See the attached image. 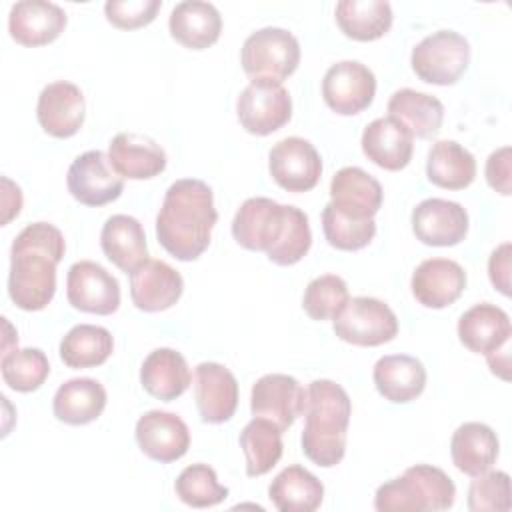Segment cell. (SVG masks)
Listing matches in <instances>:
<instances>
[{
  "mask_svg": "<svg viewBox=\"0 0 512 512\" xmlns=\"http://www.w3.org/2000/svg\"><path fill=\"white\" fill-rule=\"evenodd\" d=\"M64 234L48 224H28L12 242L8 296L26 312L46 308L56 292V264L64 258Z\"/></svg>",
  "mask_w": 512,
  "mask_h": 512,
  "instance_id": "1",
  "label": "cell"
},
{
  "mask_svg": "<svg viewBox=\"0 0 512 512\" xmlns=\"http://www.w3.org/2000/svg\"><path fill=\"white\" fill-rule=\"evenodd\" d=\"M218 220L212 188L198 178H182L168 186L156 216V238L176 260L202 256Z\"/></svg>",
  "mask_w": 512,
  "mask_h": 512,
  "instance_id": "2",
  "label": "cell"
},
{
  "mask_svg": "<svg viewBox=\"0 0 512 512\" xmlns=\"http://www.w3.org/2000/svg\"><path fill=\"white\" fill-rule=\"evenodd\" d=\"M306 424L302 430L304 456L322 468L340 464L346 454V432L352 416L348 392L334 380H312L306 388Z\"/></svg>",
  "mask_w": 512,
  "mask_h": 512,
  "instance_id": "3",
  "label": "cell"
},
{
  "mask_svg": "<svg viewBox=\"0 0 512 512\" xmlns=\"http://www.w3.org/2000/svg\"><path fill=\"white\" fill-rule=\"evenodd\" d=\"M456 486L452 478L430 464H416L402 476L378 486L374 508L378 512H436L452 508Z\"/></svg>",
  "mask_w": 512,
  "mask_h": 512,
  "instance_id": "4",
  "label": "cell"
},
{
  "mask_svg": "<svg viewBox=\"0 0 512 512\" xmlns=\"http://www.w3.org/2000/svg\"><path fill=\"white\" fill-rule=\"evenodd\" d=\"M410 64L420 80L450 86L460 80L470 64V44L454 30H438L412 48Z\"/></svg>",
  "mask_w": 512,
  "mask_h": 512,
  "instance_id": "5",
  "label": "cell"
},
{
  "mask_svg": "<svg viewBox=\"0 0 512 512\" xmlns=\"http://www.w3.org/2000/svg\"><path fill=\"white\" fill-rule=\"evenodd\" d=\"M240 62L252 80L268 78L282 82L298 68L300 44L292 32L266 26L244 40Z\"/></svg>",
  "mask_w": 512,
  "mask_h": 512,
  "instance_id": "6",
  "label": "cell"
},
{
  "mask_svg": "<svg viewBox=\"0 0 512 512\" xmlns=\"http://www.w3.org/2000/svg\"><path fill=\"white\" fill-rule=\"evenodd\" d=\"M332 326L340 340L354 346H380L398 334V318L392 308L370 296L348 298Z\"/></svg>",
  "mask_w": 512,
  "mask_h": 512,
  "instance_id": "7",
  "label": "cell"
},
{
  "mask_svg": "<svg viewBox=\"0 0 512 512\" xmlns=\"http://www.w3.org/2000/svg\"><path fill=\"white\" fill-rule=\"evenodd\" d=\"M236 114L242 128L254 136H268L280 130L292 116V98L282 82L254 78L236 100Z\"/></svg>",
  "mask_w": 512,
  "mask_h": 512,
  "instance_id": "8",
  "label": "cell"
},
{
  "mask_svg": "<svg viewBox=\"0 0 512 512\" xmlns=\"http://www.w3.org/2000/svg\"><path fill=\"white\" fill-rule=\"evenodd\" d=\"M376 94L374 72L358 60L332 64L322 80V96L330 110L340 116H352L366 110Z\"/></svg>",
  "mask_w": 512,
  "mask_h": 512,
  "instance_id": "9",
  "label": "cell"
},
{
  "mask_svg": "<svg viewBox=\"0 0 512 512\" xmlns=\"http://www.w3.org/2000/svg\"><path fill=\"white\" fill-rule=\"evenodd\" d=\"M66 186L80 204L104 206L122 194L124 180L102 150H88L70 164Z\"/></svg>",
  "mask_w": 512,
  "mask_h": 512,
  "instance_id": "10",
  "label": "cell"
},
{
  "mask_svg": "<svg viewBox=\"0 0 512 512\" xmlns=\"http://www.w3.org/2000/svg\"><path fill=\"white\" fill-rule=\"evenodd\" d=\"M288 216V204H278L272 198L256 196L242 202L232 220L234 240L256 252H268L280 240Z\"/></svg>",
  "mask_w": 512,
  "mask_h": 512,
  "instance_id": "11",
  "label": "cell"
},
{
  "mask_svg": "<svg viewBox=\"0 0 512 512\" xmlns=\"http://www.w3.org/2000/svg\"><path fill=\"white\" fill-rule=\"evenodd\" d=\"M268 170L280 188L288 192H308L320 180L322 160L314 144L300 136H288L272 146Z\"/></svg>",
  "mask_w": 512,
  "mask_h": 512,
  "instance_id": "12",
  "label": "cell"
},
{
  "mask_svg": "<svg viewBox=\"0 0 512 512\" xmlns=\"http://www.w3.org/2000/svg\"><path fill=\"white\" fill-rule=\"evenodd\" d=\"M66 296L76 310L108 316L120 306V284L104 266L80 260L68 270Z\"/></svg>",
  "mask_w": 512,
  "mask_h": 512,
  "instance_id": "13",
  "label": "cell"
},
{
  "mask_svg": "<svg viewBox=\"0 0 512 512\" xmlns=\"http://www.w3.org/2000/svg\"><path fill=\"white\" fill-rule=\"evenodd\" d=\"M306 390L288 374H266L258 378L250 392V410L254 416L268 418L280 430H286L304 414Z\"/></svg>",
  "mask_w": 512,
  "mask_h": 512,
  "instance_id": "14",
  "label": "cell"
},
{
  "mask_svg": "<svg viewBox=\"0 0 512 512\" xmlns=\"http://www.w3.org/2000/svg\"><path fill=\"white\" fill-rule=\"evenodd\" d=\"M136 442L140 450L162 464L180 460L190 448V430L186 422L164 410H150L136 422Z\"/></svg>",
  "mask_w": 512,
  "mask_h": 512,
  "instance_id": "15",
  "label": "cell"
},
{
  "mask_svg": "<svg viewBox=\"0 0 512 512\" xmlns=\"http://www.w3.org/2000/svg\"><path fill=\"white\" fill-rule=\"evenodd\" d=\"M414 236L428 246H456L468 234V212L444 198H426L412 210Z\"/></svg>",
  "mask_w": 512,
  "mask_h": 512,
  "instance_id": "16",
  "label": "cell"
},
{
  "mask_svg": "<svg viewBox=\"0 0 512 512\" xmlns=\"http://www.w3.org/2000/svg\"><path fill=\"white\" fill-rule=\"evenodd\" d=\"M194 400L202 422H228L238 406V382L218 362H200L194 370Z\"/></svg>",
  "mask_w": 512,
  "mask_h": 512,
  "instance_id": "17",
  "label": "cell"
},
{
  "mask_svg": "<svg viewBox=\"0 0 512 512\" xmlns=\"http://www.w3.org/2000/svg\"><path fill=\"white\" fill-rule=\"evenodd\" d=\"M84 112V94L76 84L68 80H58L44 86L38 96V124L46 134L54 138L74 136L84 122Z\"/></svg>",
  "mask_w": 512,
  "mask_h": 512,
  "instance_id": "18",
  "label": "cell"
},
{
  "mask_svg": "<svg viewBox=\"0 0 512 512\" xmlns=\"http://www.w3.org/2000/svg\"><path fill=\"white\" fill-rule=\"evenodd\" d=\"M412 296L426 308L454 304L466 288L464 268L450 258H428L416 266L410 280Z\"/></svg>",
  "mask_w": 512,
  "mask_h": 512,
  "instance_id": "19",
  "label": "cell"
},
{
  "mask_svg": "<svg viewBox=\"0 0 512 512\" xmlns=\"http://www.w3.org/2000/svg\"><path fill=\"white\" fill-rule=\"evenodd\" d=\"M184 292V280L164 260L148 258L130 272V296L138 310L160 312L174 306Z\"/></svg>",
  "mask_w": 512,
  "mask_h": 512,
  "instance_id": "20",
  "label": "cell"
},
{
  "mask_svg": "<svg viewBox=\"0 0 512 512\" xmlns=\"http://www.w3.org/2000/svg\"><path fill=\"white\" fill-rule=\"evenodd\" d=\"M66 12L48 0H22L10 8L8 32L22 46L54 42L66 28Z\"/></svg>",
  "mask_w": 512,
  "mask_h": 512,
  "instance_id": "21",
  "label": "cell"
},
{
  "mask_svg": "<svg viewBox=\"0 0 512 512\" xmlns=\"http://www.w3.org/2000/svg\"><path fill=\"white\" fill-rule=\"evenodd\" d=\"M108 158L112 168L130 180H148L164 172L166 152L150 136L138 132H120L110 140Z\"/></svg>",
  "mask_w": 512,
  "mask_h": 512,
  "instance_id": "22",
  "label": "cell"
},
{
  "mask_svg": "<svg viewBox=\"0 0 512 512\" xmlns=\"http://www.w3.org/2000/svg\"><path fill=\"white\" fill-rule=\"evenodd\" d=\"M362 152L376 166L396 172L410 164L414 136L398 120L386 116L372 120L362 132Z\"/></svg>",
  "mask_w": 512,
  "mask_h": 512,
  "instance_id": "23",
  "label": "cell"
},
{
  "mask_svg": "<svg viewBox=\"0 0 512 512\" xmlns=\"http://www.w3.org/2000/svg\"><path fill=\"white\" fill-rule=\"evenodd\" d=\"M512 326L508 314L490 302L468 308L458 320V338L474 354H490L504 348L510 340Z\"/></svg>",
  "mask_w": 512,
  "mask_h": 512,
  "instance_id": "24",
  "label": "cell"
},
{
  "mask_svg": "<svg viewBox=\"0 0 512 512\" xmlns=\"http://www.w3.org/2000/svg\"><path fill=\"white\" fill-rule=\"evenodd\" d=\"M376 390L394 404L416 400L426 388L424 364L408 354L382 356L372 370Z\"/></svg>",
  "mask_w": 512,
  "mask_h": 512,
  "instance_id": "25",
  "label": "cell"
},
{
  "mask_svg": "<svg viewBox=\"0 0 512 512\" xmlns=\"http://www.w3.org/2000/svg\"><path fill=\"white\" fill-rule=\"evenodd\" d=\"M170 36L190 50L212 46L222 32V16L218 8L202 0H186L172 8L168 20Z\"/></svg>",
  "mask_w": 512,
  "mask_h": 512,
  "instance_id": "26",
  "label": "cell"
},
{
  "mask_svg": "<svg viewBox=\"0 0 512 512\" xmlns=\"http://www.w3.org/2000/svg\"><path fill=\"white\" fill-rule=\"evenodd\" d=\"M382 186L358 166L340 168L330 182V202L352 216L374 218L382 206Z\"/></svg>",
  "mask_w": 512,
  "mask_h": 512,
  "instance_id": "27",
  "label": "cell"
},
{
  "mask_svg": "<svg viewBox=\"0 0 512 512\" xmlns=\"http://www.w3.org/2000/svg\"><path fill=\"white\" fill-rule=\"evenodd\" d=\"M100 246L104 256L122 272H134L148 260L146 234L142 224L128 214L110 216L100 232Z\"/></svg>",
  "mask_w": 512,
  "mask_h": 512,
  "instance_id": "28",
  "label": "cell"
},
{
  "mask_svg": "<svg viewBox=\"0 0 512 512\" xmlns=\"http://www.w3.org/2000/svg\"><path fill=\"white\" fill-rule=\"evenodd\" d=\"M500 442L496 432L482 422L460 424L450 440L454 466L466 476H480L490 470L498 458Z\"/></svg>",
  "mask_w": 512,
  "mask_h": 512,
  "instance_id": "29",
  "label": "cell"
},
{
  "mask_svg": "<svg viewBox=\"0 0 512 512\" xmlns=\"http://www.w3.org/2000/svg\"><path fill=\"white\" fill-rule=\"evenodd\" d=\"M140 382L150 396L172 402L188 390L192 374L180 352L174 348H156L142 362Z\"/></svg>",
  "mask_w": 512,
  "mask_h": 512,
  "instance_id": "30",
  "label": "cell"
},
{
  "mask_svg": "<svg viewBox=\"0 0 512 512\" xmlns=\"http://www.w3.org/2000/svg\"><path fill=\"white\" fill-rule=\"evenodd\" d=\"M106 408V390L94 378H72L54 394V416L72 426L94 422Z\"/></svg>",
  "mask_w": 512,
  "mask_h": 512,
  "instance_id": "31",
  "label": "cell"
},
{
  "mask_svg": "<svg viewBox=\"0 0 512 512\" xmlns=\"http://www.w3.org/2000/svg\"><path fill=\"white\" fill-rule=\"evenodd\" d=\"M388 116L406 126L412 136L430 138L436 136L442 128L444 106L432 94L402 88L390 96Z\"/></svg>",
  "mask_w": 512,
  "mask_h": 512,
  "instance_id": "32",
  "label": "cell"
},
{
  "mask_svg": "<svg viewBox=\"0 0 512 512\" xmlns=\"http://www.w3.org/2000/svg\"><path fill=\"white\" fill-rule=\"evenodd\" d=\"M268 498L280 512H314L324 498L322 482L304 466H286L268 486Z\"/></svg>",
  "mask_w": 512,
  "mask_h": 512,
  "instance_id": "33",
  "label": "cell"
},
{
  "mask_svg": "<svg viewBox=\"0 0 512 512\" xmlns=\"http://www.w3.org/2000/svg\"><path fill=\"white\" fill-rule=\"evenodd\" d=\"M392 6L386 0H340L336 22L340 30L358 42L382 38L392 26Z\"/></svg>",
  "mask_w": 512,
  "mask_h": 512,
  "instance_id": "34",
  "label": "cell"
},
{
  "mask_svg": "<svg viewBox=\"0 0 512 512\" xmlns=\"http://www.w3.org/2000/svg\"><path fill=\"white\" fill-rule=\"evenodd\" d=\"M426 176L434 186L462 190L474 182L476 160L456 140H438L428 152Z\"/></svg>",
  "mask_w": 512,
  "mask_h": 512,
  "instance_id": "35",
  "label": "cell"
},
{
  "mask_svg": "<svg viewBox=\"0 0 512 512\" xmlns=\"http://www.w3.org/2000/svg\"><path fill=\"white\" fill-rule=\"evenodd\" d=\"M240 446L246 456V474L264 476L282 458V430L272 420L254 416L240 432Z\"/></svg>",
  "mask_w": 512,
  "mask_h": 512,
  "instance_id": "36",
  "label": "cell"
},
{
  "mask_svg": "<svg viewBox=\"0 0 512 512\" xmlns=\"http://www.w3.org/2000/svg\"><path fill=\"white\" fill-rule=\"evenodd\" d=\"M114 350L112 334L94 324H78L60 342V358L68 368H94L104 364Z\"/></svg>",
  "mask_w": 512,
  "mask_h": 512,
  "instance_id": "37",
  "label": "cell"
},
{
  "mask_svg": "<svg viewBox=\"0 0 512 512\" xmlns=\"http://www.w3.org/2000/svg\"><path fill=\"white\" fill-rule=\"evenodd\" d=\"M322 230L330 246L352 252L370 244L376 234V222L374 218H358L342 212L328 202L322 210Z\"/></svg>",
  "mask_w": 512,
  "mask_h": 512,
  "instance_id": "38",
  "label": "cell"
},
{
  "mask_svg": "<svg viewBox=\"0 0 512 512\" xmlns=\"http://www.w3.org/2000/svg\"><path fill=\"white\" fill-rule=\"evenodd\" d=\"M2 380L16 392L38 390L50 374V364L40 348H14L2 354Z\"/></svg>",
  "mask_w": 512,
  "mask_h": 512,
  "instance_id": "39",
  "label": "cell"
},
{
  "mask_svg": "<svg viewBox=\"0 0 512 512\" xmlns=\"http://www.w3.org/2000/svg\"><path fill=\"white\" fill-rule=\"evenodd\" d=\"M176 496L192 508H210L228 498V488L218 482V476L208 464H190L186 466L176 482Z\"/></svg>",
  "mask_w": 512,
  "mask_h": 512,
  "instance_id": "40",
  "label": "cell"
},
{
  "mask_svg": "<svg viewBox=\"0 0 512 512\" xmlns=\"http://www.w3.org/2000/svg\"><path fill=\"white\" fill-rule=\"evenodd\" d=\"M348 298L346 282L336 274H324L306 286L302 308L312 320H334Z\"/></svg>",
  "mask_w": 512,
  "mask_h": 512,
  "instance_id": "41",
  "label": "cell"
},
{
  "mask_svg": "<svg viewBox=\"0 0 512 512\" xmlns=\"http://www.w3.org/2000/svg\"><path fill=\"white\" fill-rule=\"evenodd\" d=\"M310 244H312V232H310L306 212L288 204L284 232L276 242V246L266 252L268 260L278 266H292L308 254Z\"/></svg>",
  "mask_w": 512,
  "mask_h": 512,
  "instance_id": "42",
  "label": "cell"
},
{
  "mask_svg": "<svg viewBox=\"0 0 512 512\" xmlns=\"http://www.w3.org/2000/svg\"><path fill=\"white\" fill-rule=\"evenodd\" d=\"M510 506V476L506 472L486 470L474 476L468 488V508L472 512H506Z\"/></svg>",
  "mask_w": 512,
  "mask_h": 512,
  "instance_id": "43",
  "label": "cell"
},
{
  "mask_svg": "<svg viewBox=\"0 0 512 512\" xmlns=\"http://www.w3.org/2000/svg\"><path fill=\"white\" fill-rule=\"evenodd\" d=\"M160 6V0H108L104 4V12L112 26L120 30H134L150 24Z\"/></svg>",
  "mask_w": 512,
  "mask_h": 512,
  "instance_id": "44",
  "label": "cell"
},
{
  "mask_svg": "<svg viewBox=\"0 0 512 512\" xmlns=\"http://www.w3.org/2000/svg\"><path fill=\"white\" fill-rule=\"evenodd\" d=\"M486 180L502 196H510V146L494 150L486 160Z\"/></svg>",
  "mask_w": 512,
  "mask_h": 512,
  "instance_id": "45",
  "label": "cell"
},
{
  "mask_svg": "<svg viewBox=\"0 0 512 512\" xmlns=\"http://www.w3.org/2000/svg\"><path fill=\"white\" fill-rule=\"evenodd\" d=\"M510 242L500 244L488 258V276L494 288H498L504 296L510 294Z\"/></svg>",
  "mask_w": 512,
  "mask_h": 512,
  "instance_id": "46",
  "label": "cell"
},
{
  "mask_svg": "<svg viewBox=\"0 0 512 512\" xmlns=\"http://www.w3.org/2000/svg\"><path fill=\"white\" fill-rule=\"evenodd\" d=\"M22 208V192L18 184H14L10 178L2 176V226H6L12 218L20 214Z\"/></svg>",
  "mask_w": 512,
  "mask_h": 512,
  "instance_id": "47",
  "label": "cell"
},
{
  "mask_svg": "<svg viewBox=\"0 0 512 512\" xmlns=\"http://www.w3.org/2000/svg\"><path fill=\"white\" fill-rule=\"evenodd\" d=\"M486 360H488V366L494 374H498L500 378L508 380L510 378V372H508V352L506 350H496V352H490L486 354Z\"/></svg>",
  "mask_w": 512,
  "mask_h": 512,
  "instance_id": "48",
  "label": "cell"
}]
</instances>
